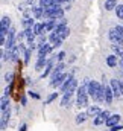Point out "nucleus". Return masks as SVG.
<instances>
[{
  "label": "nucleus",
  "mask_w": 123,
  "mask_h": 131,
  "mask_svg": "<svg viewBox=\"0 0 123 131\" xmlns=\"http://www.w3.org/2000/svg\"><path fill=\"white\" fill-rule=\"evenodd\" d=\"M35 2H36V0H26L28 5H35Z\"/></svg>",
  "instance_id": "obj_35"
},
{
  "label": "nucleus",
  "mask_w": 123,
  "mask_h": 131,
  "mask_svg": "<svg viewBox=\"0 0 123 131\" xmlns=\"http://www.w3.org/2000/svg\"><path fill=\"white\" fill-rule=\"evenodd\" d=\"M31 52H32V50L29 49V47L24 50V64H28V63L31 61Z\"/></svg>",
  "instance_id": "obj_23"
},
{
  "label": "nucleus",
  "mask_w": 123,
  "mask_h": 131,
  "mask_svg": "<svg viewBox=\"0 0 123 131\" xmlns=\"http://www.w3.org/2000/svg\"><path fill=\"white\" fill-rule=\"evenodd\" d=\"M87 117H88L87 113H79V114L76 116V124H84V122L87 121Z\"/></svg>",
  "instance_id": "obj_21"
},
{
  "label": "nucleus",
  "mask_w": 123,
  "mask_h": 131,
  "mask_svg": "<svg viewBox=\"0 0 123 131\" xmlns=\"http://www.w3.org/2000/svg\"><path fill=\"white\" fill-rule=\"evenodd\" d=\"M26 128H28V127H26V125H24V124H23V125H21V127H20V130H18V131H26Z\"/></svg>",
  "instance_id": "obj_36"
},
{
  "label": "nucleus",
  "mask_w": 123,
  "mask_h": 131,
  "mask_svg": "<svg viewBox=\"0 0 123 131\" xmlns=\"http://www.w3.org/2000/svg\"><path fill=\"white\" fill-rule=\"evenodd\" d=\"M32 11V15L35 17V18H43V8L38 5V6H32L31 8Z\"/></svg>",
  "instance_id": "obj_14"
},
{
  "label": "nucleus",
  "mask_w": 123,
  "mask_h": 131,
  "mask_svg": "<svg viewBox=\"0 0 123 131\" xmlns=\"http://www.w3.org/2000/svg\"><path fill=\"white\" fill-rule=\"evenodd\" d=\"M21 105H26V98H24V96L21 98Z\"/></svg>",
  "instance_id": "obj_38"
},
{
  "label": "nucleus",
  "mask_w": 123,
  "mask_h": 131,
  "mask_svg": "<svg viewBox=\"0 0 123 131\" xmlns=\"http://www.w3.org/2000/svg\"><path fill=\"white\" fill-rule=\"evenodd\" d=\"M109 85H111V89H113V93H114V98H120L122 96V85H120V81L119 79H111L109 81Z\"/></svg>",
  "instance_id": "obj_2"
},
{
  "label": "nucleus",
  "mask_w": 123,
  "mask_h": 131,
  "mask_svg": "<svg viewBox=\"0 0 123 131\" xmlns=\"http://www.w3.org/2000/svg\"><path fill=\"white\" fill-rule=\"evenodd\" d=\"M65 58V52H59L58 55H56V60L59 61V63H62V60Z\"/></svg>",
  "instance_id": "obj_30"
},
{
  "label": "nucleus",
  "mask_w": 123,
  "mask_h": 131,
  "mask_svg": "<svg viewBox=\"0 0 123 131\" xmlns=\"http://www.w3.org/2000/svg\"><path fill=\"white\" fill-rule=\"evenodd\" d=\"M59 18H64V8L62 6H52L50 14H49V20H59Z\"/></svg>",
  "instance_id": "obj_1"
},
{
  "label": "nucleus",
  "mask_w": 123,
  "mask_h": 131,
  "mask_svg": "<svg viewBox=\"0 0 123 131\" xmlns=\"http://www.w3.org/2000/svg\"><path fill=\"white\" fill-rule=\"evenodd\" d=\"M53 49V46L52 44H41V46H38V57H47V53L50 52Z\"/></svg>",
  "instance_id": "obj_6"
},
{
  "label": "nucleus",
  "mask_w": 123,
  "mask_h": 131,
  "mask_svg": "<svg viewBox=\"0 0 123 131\" xmlns=\"http://www.w3.org/2000/svg\"><path fill=\"white\" fill-rule=\"evenodd\" d=\"M46 35H40L38 37V46H41V44H46Z\"/></svg>",
  "instance_id": "obj_26"
},
{
  "label": "nucleus",
  "mask_w": 123,
  "mask_h": 131,
  "mask_svg": "<svg viewBox=\"0 0 123 131\" xmlns=\"http://www.w3.org/2000/svg\"><path fill=\"white\" fill-rule=\"evenodd\" d=\"M103 87H105V102H106V104H111L113 99H114L113 89H111V85H105V84H103Z\"/></svg>",
  "instance_id": "obj_8"
},
{
  "label": "nucleus",
  "mask_w": 123,
  "mask_h": 131,
  "mask_svg": "<svg viewBox=\"0 0 123 131\" xmlns=\"http://www.w3.org/2000/svg\"><path fill=\"white\" fill-rule=\"evenodd\" d=\"M99 87H100V84H99L97 81H90V84H88V96L93 98V101H96Z\"/></svg>",
  "instance_id": "obj_3"
},
{
  "label": "nucleus",
  "mask_w": 123,
  "mask_h": 131,
  "mask_svg": "<svg viewBox=\"0 0 123 131\" xmlns=\"http://www.w3.org/2000/svg\"><path fill=\"white\" fill-rule=\"evenodd\" d=\"M116 15L123 20V5H117V8H116Z\"/></svg>",
  "instance_id": "obj_22"
},
{
  "label": "nucleus",
  "mask_w": 123,
  "mask_h": 131,
  "mask_svg": "<svg viewBox=\"0 0 123 131\" xmlns=\"http://www.w3.org/2000/svg\"><path fill=\"white\" fill-rule=\"evenodd\" d=\"M11 90H12V85H8V87L5 89V93H3V96H8V95L11 93Z\"/></svg>",
  "instance_id": "obj_33"
},
{
  "label": "nucleus",
  "mask_w": 123,
  "mask_h": 131,
  "mask_svg": "<svg viewBox=\"0 0 123 131\" xmlns=\"http://www.w3.org/2000/svg\"><path fill=\"white\" fill-rule=\"evenodd\" d=\"M68 34H70V29H67V31H64V32H62L61 35H59V37H61V40H62V41H64V40H65L67 37H68Z\"/></svg>",
  "instance_id": "obj_31"
},
{
  "label": "nucleus",
  "mask_w": 123,
  "mask_h": 131,
  "mask_svg": "<svg viewBox=\"0 0 123 131\" xmlns=\"http://www.w3.org/2000/svg\"><path fill=\"white\" fill-rule=\"evenodd\" d=\"M71 95H73V93H70V92L64 93V96H62V99H61V107H68V105H70V99H71Z\"/></svg>",
  "instance_id": "obj_17"
},
{
  "label": "nucleus",
  "mask_w": 123,
  "mask_h": 131,
  "mask_svg": "<svg viewBox=\"0 0 123 131\" xmlns=\"http://www.w3.org/2000/svg\"><path fill=\"white\" fill-rule=\"evenodd\" d=\"M116 8H117V0H106L105 2V9L106 11H116Z\"/></svg>",
  "instance_id": "obj_18"
},
{
  "label": "nucleus",
  "mask_w": 123,
  "mask_h": 131,
  "mask_svg": "<svg viewBox=\"0 0 123 131\" xmlns=\"http://www.w3.org/2000/svg\"><path fill=\"white\" fill-rule=\"evenodd\" d=\"M106 64L109 67H117L119 66V57L117 55H108L106 57Z\"/></svg>",
  "instance_id": "obj_12"
},
{
  "label": "nucleus",
  "mask_w": 123,
  "mask_h": 131,
  "mask_svg": "<svg viewBox=\"0 0 123 131\" xmlns=\"http://www.w3.org/2000/svg\"><path fill=\"white\" fill-rule=\"evenodd\" d=\"M43 26H44V32H53L55 31V28H56V21L55 20H46L44 23H43Z\"/></svg>",
  "instance_id": "obj_10"
},
{
  "label": "nucleus",
  "mask_w": 123,
  "mask_h": 131,
  "mask_svg": "<svg viewBox=\"0 0 123 131\" xmlns=\"http://www.w3.org/2000/svg\"><path fill=\"white\" fill-rule=\"evenodd\" d=\"M64 69H65V64H64V63H58V64L53 67V72H52V81H53L56 76H59L61 73H64V72H62Z\"/></svg>",
  "instance_id": "obj_9"
},
{
  "label": "nucleus",
  "mask_w": 123,
  "mask_h": 131,
  "mask_svg": "<svg viewBox=\"0 0 123 131\" xmlns=\"http://www.w3.org/2000/svg\"><path fill=\"white\" fill-rule=\"evenodd\" d=\"M108 38H109L114 44H117V46H122L123 44V38L116 32V29H111V31L108 32Z\"/></svg>",
  "instance_id": "obj_4"
},
{
  "label": "nucleus",
  "mask_w": 123,
  "mask_h": 131,
  "mask_svg": "<svg viewBox=\"0 0 123 131\" xmlns=\"http://www.w3.org/2000/svg\"><path fill=\"white\" fill-rule=\"evenodd\" d=\"M114 29H116V32H117V34H119V35H120V37L123 38V26H120V25H117V26H116Z\"/></svg>",
  "instance_id": "obj_29"
},
{
  "label": "nucleus",
  "mask_w": 123,
  "mask_h": 131,
  "mask_svg": "<svg viewBox=\"0 0 123 131\" xmlns=\"http://www.w3.org/2000/svg\"><path fill=\"white\" fill-rule=\"evenodd\" d=\"M102 124H105V121H103L100 116H96V119H94V125H102Z\"/></svg>",
  "instance_id": "obj_27"
},
{
  "label": "nucleus",
  "mask_w": 123,
  "mask_h": 131,
  "mask_svg": "<svg viewBox=\"0 0 123 131\" xmlns=\"http://www.w3.org/2000/svg\"><path fill=\"white\" fill-rule=\"evenodd\" d=\"M29 96H32L33 99H38V98H40V96H38V95H36L35 92H29Z\"/></svg>",
  "instance_id": "obj_34"
},
{
  "label": "nucleus",
  "mask_w": 123,
  "mask_h": 131,
  "mask_svg": "<svg viewBox=\"0 0 123 131\" xmlns=\"http://www.w3.org/2000/svg\"><path fill=\"white\" fill-rule=\"evenodd\" d=\"M102 111H100V108L97 107V105H90L88 107V110H87V114H88V117L93 116V117H96V116H99Z\"/></svg>",
  "instance_id": "obj_13"
},
{
  "label": "nucleus",
  "mask_w": 123,
  "mask_h": 131,
  "mask_svg": "<svg viewBox=\"0 0 123 131\" xmlns=\"http://www.w3.org/2000/svg\"><path fill=\"white\" fill-rule=\"evenodd\" d=\"M122 130H123L122 125H114V127H111V130L109 131H122Z\"/></svg>",
  "instance_id": "obj_32"
},
{
  "label": "nucleus",
  "mask_w": 123,
  "mask_h": 131,
  "mask_svg": "<svg viewBox=\"0 0 123 131\" xmlns=\"http://www.w3.org/2000/svg\"><path fill=\"white\" fill-rule=\"evenodd\" d=\"M47 64H49V60H47V57H38V60H36V64H35V69H36V70H41V69L47 67Z\"/></svg>",
  "instance_id": "obj_11"
},
{
  "label": "nucleus",
  "mask_w": 123,
  "mask_h": 131,
  "mask_svg": "<svg viewBox=\"0 0 123 131\" xmlns=\"http://www.w3.org/2000/svg\"><path fill=\"white\" fill-rule=\"evenodd\" d=\"M120 81V85H122V96H123V79H119Z\"/></svg>",
  "instance_id": "obj_39"
},
{
  "label": "nucleus",
  "mask_w": 123,
  "mask_h": 131,
  "mask_svg": "<svg viewBox=\"0 0 123 131\" xmlns=\"http://www.w3.org/2000/svg\"><path fill=\"white\" fill-rule=\"evenodd\" d=\"M21 25H23L24 29H31V28L35 26V23H33V20H32L31 17H24V18L21 20Z\"/></svg>",
  "instance_id": "obj_16"
},
{
  "label": "nucleus",
  "mask_w": 123,
  "mask_h": 131,
  "mask_svg": "<svg viewBox=\"0 0 123 131\" xmlns=\"http://www.w3.org/2000/svg\"><path fill=\"white\" fill-rule=\"evenodd\" d=\"M76 105H78L79 108L90 107V105H88V95H81V96H78V99H76Z\"/></svg>",
  "instance_id": "obj_7"
},
{
  "label": "nucleus",
  "mask_w": 123,
  "mask_h": 131,
  "mask_svg": "<svg viewBox=\"0 0 123 131\" xmlns=\"http://www.w3.org/2000/svg\"><path fill=\"white\" fill-rule=\"evenodd\" d=\"M119 67L123 70V60H119Z\"/></svg>",
  "instance_id": "obj_37"
},
{
  "label": "nucleus",
  "mask_w": 123,
  "mask_h": 131,
  "mask_svg": "<svg viewBox=\"0 0 123 131\" xmlns=\"http://www.w3.org/2000/svg\"><path fill=\"white\" fill-rule=\"evenodd\" d=\"M0 108H2V113L3 111H6V110H9V99H8V96H3L2 98V102H0Z\"/></svg>",
  "instance_id": "obj_20"
},
{
  "label": "nucleus",
  "mask_w": 123,
  "mask_h": 131,
  "mask_svg": "<svg viewBox=\"0 0 123 131\" xmlns=\"http://www.w3.org/2000/svg\"><path fill=\"white\" fill-rule=\"evenodd\" d=\"M56 96H58V93H52V95H50V96H49V98L46 99V102H44V104H50V102H52V101H53V99L56 98Z\"/></svg>",
  "instance_id": "obj_28"
},
{
  "label": "nucleus",
  "mask_w": 123,
  "mask_h": 131,
  "mask_svg": "<svg viewBox=\"0 0 123 131\" xmlns=\"http://www.w3.org/2000/svg\"><path fill=\"white\" fill-rule=\"evenodd\" d=\"M67 78H68V75H67V73H61L59 76H56V78L50 82V85H52V87H62V84L65 82V79H67Z\"/></svg>",
  "instance_id": "obj_5"
},
{
  "label": "nucleus",
  "mask_w": 123,
  "mask_h": 131,
  "mask_svg": "<svg viewBox=\"0 0 123 131\" xmlns=\"http://www.w3.org/2000/svg\"><path fill=\"white\" fill-rule=\"evenodd\" d=\"M119 121H120V116L119 114H111V117L106 121V125L108 127H114V125L119 124Z\"/></svg>",
  "instance_id": "obj_15"
},
{
  "label": "nucleus",
  "mask_w": 123,
  "mask_h": 131,
  "mask_svg": "<svg viewBox=\"0 0 123 131\" xmlns=\"http://www.w3.org/2000/svg\"><path fill=\"white\" fill-rule=\"evenodd\" d=\"M99 116H100V117H102V119L105 121V124H106V121H108V119L111 117V113H109V111H102V113H100Z\"/></svg>",
  "instance_id": "obj_25"
},
{
  "label": "nucleus",
  "mask_w": 123,
  "mask_h": 131,
  "mask_svg": "<svg viewBox=\"0 0 123 131\" xmlns=\"http://www.w3.org/2000/svg\"><path fill=\"white\" fill-rule=\"evenodd\" d=\"M12 79H14V73H6V75H5V81H6L9 85H12Z\"/></svg>",
  "instance_id": "obj_24"
},
{
  "label": "nucleus",
  "mask_w": 123,
  "mask_h": 131,
  "mask_svg": "<svg viewBox=\"0 0 123 131\" xmlns=\"http://www.w3.org/2000/svg\"><path fill=\"white\" fill-rule=\"evenodd\" d=\"M33 32L35 35H44V26H43V23H35V26H33Z\"/></svg>",
  "instance_id": "obj_19"
}]
</instances>
